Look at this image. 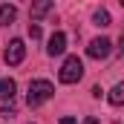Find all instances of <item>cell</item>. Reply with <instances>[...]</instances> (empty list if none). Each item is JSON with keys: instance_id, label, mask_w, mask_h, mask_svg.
Instances as JSON below:
<instances>
[{"instance_id": "6", "label": "cell", "mask_w": 124, "mask_h": 124, "mask_svg": "<svg viewBox=\"0 0 124 124\" xmlns=\"http://www.w3.org/2000/svg\"><path fill=\"white\" fill-rule=\"evenodd\" d=\"M15 93H17V84H15V78H0V101L6 104H12V98H15Z\"/></svg>"}, {"instance_id": "3", "label": "cell", "mask_w": 124, "mask_h": 124, "mask_svg": "<svg viewBox=\"0 0 124 124\" xmlns=\"http://www.w3.org/2000/svg\"><path fill=\"white\" fill-rule=\"evenodd\" d=\"M23 58H26V43H23L20 38L9 40V46H6V52H3V61L9 63V66H17V63H23Z\"/></svg>"}, {"instance_id": "8", "label": "cell", "mask_w": 124, "mask_h": 124, "mask_svg": "<svg viewBox=\"0 0 124 124\" xmlns=\"http://www.w3.org/2000/svg\"><path fill=\"white\" fill-rule=\"evenodd\" d=\"M107 101H110L113 107H124V81H118V84L107 93Z\"/></svg>"}, {"instance_id": "14", "label": "cell", "mask_w": 124, "mask_h": 124, "mask_svg": "<svg viewBox=\"0 0 124 124\" xmlns=\"http://www.w3.org/2000/svg\"><path fill=\"white\" fill-rule=\"evenodd\" d=\"M84 124H101V121H98L95 116H87V118H84Z\"/></svg>"}, {"instance_id": "5", "label": "cell", "mask_w": 124, "mask_h": 124, "mask_svg": "<svg viewBox=\"0 0 124 124\" xmlns=\"http://www.w3.org/2000/svg\"><path fill=\"white\" fill-rule=\"evenodd\" d=\"M63 49H66V35L63 32H52V38H49V43H46V55H63Z\"/></svg>"}, {"instance_id": "9", "label": "cell", "mask_w": 124, "mask_h": 124, "mask_svg": "<svg viewBox=\"0 0 124 124\" xmlns=\"http://www.w3.org/2000/svg\"><path fill=\"white\" fill-rule=\"evenodd\" d=\"M49 12H52V3H49V0H40V3H35V6H32V20H38V17H43V15H49Z\"/></svg>"}, {"instance_id": "4", "label": "cell", "mask_w": 124, "mask_h": 124, "mask_svg": "<svg viewBox=\"0 0 124 124\" xmlns=\"http://www.w3.org/2000/svg\"><path fill=\"white\" fill-rule=\"evenodd\" d=\"M110 52H113V40H110V38H93V40H90V46H87V55L95 58V61L107 58Z\"/></svg>"}, {"instance_id": "11", "label": "cell", "mask_w": 124, "mask_h": 124, "mask_svg": "<svg viewBox=\"0 0 124 124\" xmlns=\"http://www.w3.org/2000/svg\"><path fill=\"white\" fill-rule=\"evenodd\" d=\"M0 116H3V118H12V116H15V104H3Z\"/></svg>"}, {"instance_id": "7", "label": "cell", "mask_w": 124, "mask_h": 124, "mask_svg": "<svg viewBox=\"0 0 124 124\" xmlns=\"http://www.w3.org/2000/svg\"><path fill=\"white\" fill-rule=\"evenodd\" d=\"M15 17H17V6H12V3H3V6H0V26H9V23H15Z\"/></svg>"}, {"instance_id": "13", "label": "cell", "mask_w": 124, "mask_h": 124, "mask_svg": "<svg viewBox=\"0 0 124 124\" xmlns=\"http://www.w3.org/2000/svg\"><path fill=\"white\" fill-rule=\"evenodd\" d=\"M58 124H78V121H75L72 116H63V118H61V121H58Z\"/></svg>"}, {"instance_id": "12", "label": "cell", "mask_w": 124, "mask_h": 124, "mask_svg": "<svg viewBox=\"0 0 124 124\" xmlns=\"http://www.w3.org/2000/svg\"><path fill=\"white\" fill-rule=\"evenodd\" d=\"M29 38H32V40L40 38V26H38V23H29Z\"/></svg>"}, {"instance_id": "2", "label": "cell", "mask_w": 124, "mask_h": 124, "mask_svg": "<svg viewBox=\"0 0 124 124\" xmlns=\"http://www.w3.org/2000/svg\"><path fill=\"white\" fill-rule=\"evenodd\" d=\"M58 78H61V84H78V81L84 78V63H81V58H78V55H69V58L63 61Z\"/></svg>"}, {"instance_id": "10", "label": "cell", "mask_w": 124, "mask_h": 124, "mask_svg": "<svg viewBox=\"0 0 124 124\" xmlns=\"http://www.w3.org/2000/svg\"><path fill=\"white\" fill-rule=\"evenodd\" d=\"M93 23L98 26V29H107V26H110V12H107V9H98V12L93 15Z\"/></svg>"}, {"instance_id": "1", "label": "cell", "mask_w": 124, "mask_h": 124, "mask_svg": "<svg viewBox=\"0 0 124 124\" xmlns=\"http://www.w3.org/2000/svg\"><path fill=\"white\" fill-rule=\"evenodd\" d=\"M52 95H55L52 81H46V78H38V81H32V84H29L26 104H29V107H40V104H43V101H49Z\"/></svg>"}, {"instance_id": "15", "label": "cell", "mask_w": 124, "mask_h": 124, "mask_svg": "<svg viewBox=\"0 0 124 124\" xmlns=\"http://www.w3.org/2000/svg\"><path fill=\"white\" fill-rule=\"evenodd\" d=\"M118 49H121V55H124V32H121V46H118Z\"/></svg>"}]
</instances>
